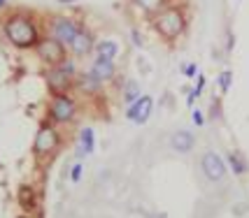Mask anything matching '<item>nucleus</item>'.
I'll return each mask as SVG.
<instances>
[{"instance_id": "nucleus-16", "label": "nucleus", "mask_w": 249, "mask_h": 218, "mask_svg": "<svg viewBox=\"0 0 249 218\" xmlns=\"http://www.w3.org/2000/svg\"><path fill=\"white\" fill-rule=\"evenodd\" d=\"M140 98V86H138V81H126V88H124V102L130 105V102H135V100Z\"/></svg>"}, {"instance_id": "nucleus-4", "label": "nucleus", "mask_w": 249, "mask_h": 218, "mask_svg": "<svg viewBox=\"0 0 249 218\" xmlns=\"http://www.w3.org/2000/svg\"><path fill=\"white\" fill-rule=\"evenodd\" d=\"M82 26L75 21V19H70V16H54L52 23H49V37H54L56 42H61L63 47L72 42V37L77 35Z\"/></svg>"}, {"instance_id": "nucleus-25", "label": "nucleus", "mask_w": 249, "mask_h": 218, "mask_svg": "<svg viewBox=\"0 0 249 218\" xmlns=\"http://www.w3.org/2000/svg\"><path fill=\"white\" fill-rule=\"evenodd\" d=\"M61 2H72V0H61Z\"/></svg>"}, {"instance_id": "nucleus-2", "label": "nucleus", "mask_w": 249, "mask_h": 218, "mask_svg": "<svg viewBox=\"0 0 249 218\" xmlns=\"http://www.w3.org/2000/svg\"><path fill=\"white\" fill-rule=\"evenodd\" d=\"M154 28H156L165 40H177L179 35L184 33L186 19H184V14H182V10L165 7V10H159L154 14Z\"/></svg>"}, {"instance_id": "nucleus-24", "label": "nucleus", "mask_w": 249, "mask_h": 218, "mask_svg": "<svg viewBox=\"0 0 249 218\" xmlns=\"http://www.w3.org/2000/svg\"><path fill=\"white\" fill-rule=\"evenodd\" d=\"M5 5H7V0H0V10H2V7H5Z\"/></svg>"}, {"instance_id": "nucleus-14", "label": "nucleus", "mask_w": 249, "mask_h": 218, "mask_svg": "<svg viewBox=\"0 0 249 218\" xmlns=\"http://www.w3.org/2000/svg\"><path fill=\"white\" fill-rule=\"evenodd\" d=\"M96 51L98 56H105V58H117L119 56V42L117 40H100V42H96Z\"/></svg>"}, {"instance_id": "nucleus-19", "label": "nucleus", "mask_w": 249, "mask_h": 218, "mask_svg": "<svg viewBox=\"0 0 249 218\" xmlns=\"http://www.w3.org/2000/svg\"><path fill=\"white\" fill-rule=\"evenodd\" d=\"M82 165L77 163V165H72V170H70V179H72V184H79V179H82Z\"/></svg>"}, {"instance_id": "nucleus-6", "label": "nucleus", "mask_w": 249, "mask_h": 218, "mask_svg": "<svg viewBox=\"0 0 249 218\" xmlns=\"http://www.w3.org/2000/svg\"><path fill=\"white\" fill-rule=\"evenodd\" d=\"M35 49H37V56H40V61H44L47 65H61L65 61V47L61 42H56L54 37H47V40H40V42L35 44Z\"/></svg>"}, {"instance_id": "nucleus-12", "label": "nucleus", "mask_w": 249, "mask_h": 218, "mask_svg": "<svg viewBox=\"0 0 249 218\" xmlns=\"http://www.w3.org/2000/svg\"><path fill=\"white\" fill-rule=\"evenodd\" d=\"M194 144H196V137L189 130H177V132H173V137H170V146H173L177 153H189L194 149Z\"/></svg>"}, {"instance_id": "nucleus-15", "label": "nucleus", "mask_w": 249, "mask_h": 218, "mask_svg": "<svg viewBox=\"0 0 249 218\" xmlns=\"http://www.w3.org/2000/svg\"><path fill=\"white\" fill-rule=\"evenodd\" d=\"M100 84H103V81H100V79H98V77L93 75L91 70H89V75H84L82 79H79V86L84 88L87 93H93V91H98V88H100Z\"/></svg>"}, {"instance_id": "nucleus-10", "label": "nucleus", "mask_w": 249, "mask_h": 218, "mask_svg": "<svg viewBox=\"0 0 249 218\" xmlns=\"http://www.w3.org/2000/svg\"><path fill=\"white\" fill-rule=\"evenodd\" d=\"M70 47V51L75 56H87L93 47H96V42H93V35L89 33V31H84V28H79L77 31V35L72 37V42L68 44Z\"/></svg>"}, {"instance_id": "nucleus-18", "label": "nucleus", "mask_w": 249, "mask_h": 218, "mask_svg": "<svg viewBox=\"0 0 249 218\" xmlns=\"http://www.w3.org/2000/svg\"><path fill=\"white\" fill-rule=\"evenodd\" d=\"M228 165H231V170H233L235 174H245V172H247V165L240 160L238 153H228Z\"/></svg>"}, {"instance_id": "nucleus-23", "label": "nucleus", "mask_w": 249, "mask_h": 218, "mask_svg": "<svg viewBox=\"0 0 249 218\" xmlns=\"http://www.w3.org/2000/svg\"><path fill=\"white\" fill-rule=\"evenodd\" d=\"M203 88H205V77H203V75H198V84H196L194 91H198V93H200Z\"/></svg>"}, {"instance_id": "nucleus-3", "label": "nucleus", "mask_w": 249, "mask_h": 218, "mask_svg": "<svg viewBox=\"0 0 249 218\" xmlns=\"http://www.w3.org/2000/svg\"><path fill=\"white\" fill-rule=\"evenodd\" d=\"M77 114L75 100L70 98L68 93H56L52 102H49V116L54 123H70Z\"/></svg>"}, {"instance_id": "nucleus-21", "label": "nucleus", "mask_w": 249, "mask_h": 218, "mask_svg": "<svg viewBox=\"0 0 249 218\" xmlns=\"http://www.w3.org/2000/svg\"><path fill=\"white\" fill-rule=\"evenodd\" d=\"M182 72H184V75L189 77V79H191V77H196V75H198V65H196V63H189V65H182Z\"/></svg>"}, {"instance_id": "nucleus-1", "label": "nucleus", "mask_w": 249, "mask_h": 218, "mask_svg": "<svg viewBox=\"0 0 249 218\" xmlns=\"http://www.w3.org/2000/svg\"><path fill=\"white\" fill-rule=\"evenodd\" d=\"M5 35L14 47L19 49H31L40 42V33H37V26L31 16L26 14H14L5 21Z\"/></svg>"}, {"instance_id": "nucleus-13", "label": "nucleus", "mask_w": 249, "mask_h": 218, "mask_svg": "<svg viewBox=\"0 0 249 218\" xmlns=\"http://www.w3.org/2000/svg\"><path fill=\"white\" fill-rule=\"evenodd\" d=\"M96 149V135L91 128H82L79 130V156H89V153H93Z\"/></svg>"}, {"instance_id": "nucleus-22", "label": "nucleus", "mask_w": 249, "mask_h": 218, "mask_svg": "<svg viewBox=\"0 0 249 218\" xmlns=\"http://www.w3.org/2000/svg\"><path fill=\"white\" fill-rule=\"evenodd\" d=\"M194 123H196V125H203V123H205V119H203V111H198V109L194 111Z\"/></svg>"}, {"instance_id": "nucleus-8", "label": "nucleus", "mask_w": 249, "mask_h": 218, "mask_svg": "<svg viewBox=\"0 0 249 218\" xmlns=\"http://www.w3.org/2000/svg\"><path fill=\"white\" fill-rule=\"evenodd\" d=\"M152 109H154V98L152 95H140L135 102H130L128 109H126V116H128L130 123H147L149 116H152Z\"/></svg>"}, {"instance_id": "nucleus-17", "label": "nucleus", "mask_w": 249, "mask_h": 218, "mask_svg": "<svg viewBox=\"0 0 249 218\" xmlns=\"http://www.w3.org/2000/svg\"><path fill=\"white\" fill-rule=\"evenodd\" d=\"M135 2H138V7L144 10L147 14H156V12L165 5V0H135Z\"/></svg>"}, {"instance_id": "nucleus-11", "label": "nucleus", "mask_w": 249, "mask_h": 218, "mask_svg": "<svg viewBox=\"0 0 249 218\" xmlns=\"http://www.w3.org/2000/svg\"><path fill=\"white\" fill-rule=\"evenodd\" d=\"M91 72L100 79V81H109L114 72H117V67H114V61L112 58H105V56H96V61H93V65H91Z\"/></svg>"}, {"instance_id": "nucleus-20", "label": "nucleus", "mask_w": 249, "mask_h": 218, "mask_svg": "<svg viewBox=\"0 0 249 218\" xmlns=\"http://www.w3.org/2000/svg\"><path fill=\"white\" fill-rule=\"evenodd\" d=\"M231 72H221V77H219V86H221V91H224V93H226L228 91V86H231Z\"/></svg>"}, {"instance_id": "nucleus-9", "label": "nucleus", "mask_w": 249, "mask_h": 218, "mask_svg": "<svg viewBox=\"0 0 249 218\" xmlns=\"http://www.w3.org/2000/svg\"><path fill=\"white\" fill-rule=\"evenodd\" d=\"M200 167H203V172H205V176L210 181H221L226 176V165H224V160L214 151H207L200 158Z\"/></svg>"}, {"instance_id": "nucleus-5", "label": "nucleus", "mask_w": 249, "mask_h": 218, "mask_svg": "<svg viewBox=\"0 0 249 218\" xmlns=\"http://www.w3.org/2000/svg\"><path fill=\"white\" fill-rule=\"evenodd\" d=\"M72 72H75V67H72V63H61V65L52 67L49 72H47V84H49V88L56 93H68L70 91V86H72Z\"/></svg>"}, {"instance_id": "nucleus-7", "label": "nucleus", "mask_w": 249, "mask_h": 218, "mask_svg": "<svg viewBox=\"0 0 249 218\" xmlns=\"http://www.w3.org/2000/svg\"><path fill=\"white\" fill-rule=\"evenodd\" d=\"M58 142H61V137H58V132L56 128L52 125H42L37 135H35V144H33V149L37 156H52V153L58 149Z\"/></svg>"}]
</instances>
